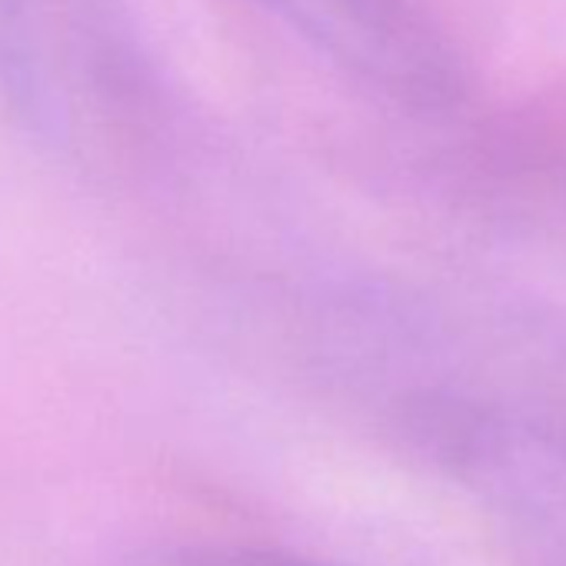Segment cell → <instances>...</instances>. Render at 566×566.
<instances>
[{"label": "cell", "instance_id": "1", "mask_svg": "<svg viewBox=\"0 0 566 566\" xmlns=\"http://www.w3.org/2000/svg\"><path fill=\"white\" fill-rule=\"evenodd\" d=\"M334 61L413 104L460 91V67L413 0H263Z\"/></svg>", "mask_w": 566, "mask_h": 566}, {"label": "cell", "instance_id": "2", "mask_svg": "<svg viewBox=\"0 0 566 566\" xmlns=\"http://www.w3.org/2000/svg\"><path fill=\"white\" fill-rule=\"evenodd\" d=\"M147 566H331V563H314L283 553H260V549H180Z\"/></svg>", "mask_w": 566, "mask_h": 566}]
</instances>
